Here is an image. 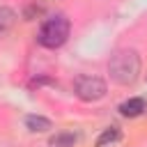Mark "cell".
<instances>
[{
    "label": "cell",
    "instance_id": "cell-6",
    "mask_svg": "<svg viewBox=\"0 0 147 147\" xmlns=\"http://www.w3.org/2000/svg\"><path fill=\"white\" fill-rule=\"evenodd\" d=\"M25 129L32 131V133H46L53 129V122L44 115H28L25 117Z\"/></svg>",
    "mask_w": 147,
    "mask_h": 147
},
{
    "label": "cell",
    "instance_id": "cell-4",
    "mask_svg": "<svg viewBox=\"0 0 147 147\" xmlns=\"http://www.w3.org/2000/svg\"><path fill=\"white\" fill-rule=\"evenodd\" d=\"M147 110V99L145 96H131L124 103H119V113L124 117H138Z\"/></svg>",
    "mask_w": 147,
    "mask_h": 147
},
{
    "label": "cell",
    "instance_id": "cell-5",
    "mask_svg": "<svg viewBox=\"0 0 147 147\" xmlns=\"http://www.w3.org/2000/svg\"><path fill=\"white\" fill-rule=\"evenodd\" d=\"M16 21H18L16 11H14L11 7H7V5H0V39H5V37L14 30Z\"/></svg>",
    "mask_w": 147,
    "mask_h": 147
},
{
    "label": "cell",
    "instance_id": "cell-1",
    "mask_svg": "<svg viewBox=\"0 0 147 147\" xmlns=\"http://www.w3.org/2000/svg\"><path fill=\"white\" fill-rule=\"evenodd\" d=\"M108 74L117 85H133L140 78V55L136 48H117L110 55Z\"/></svg>",
    "mask_w": 147,
    "mask_h": 147
},
{
    "label": "cell",
    "instance_id": "cell-3",
    "mask_svg": "<svg viewBox=\"0 0 147 147\" xmlns=\"http://www.w3.org/2000/svg\"><path fill=\"white\" fill-rule=\"evenodd\" d=\"M74 92H76V96H78L80 101L92 103V101H99V99L106 96L108 85H106V80L99 78V76H78L76 83H74Z\"/></svg>",
    "mask_w": 147,
    "mask_h": 147
},
{
    "label": "cell",
    "instance_id": "cell-8",
    "mask_svg": "<svg viewBox=\"0 0 147 147\" xmlns=\"http://www.w3.org/2000/svg\"><path fill=\"white\" fill-rule=\"evenodd\" d=\"M76 142H78V136L71 131H62L51 138V147H74Z\"/></svg>",
    "mask_w": 147,
    "mask_h": 147
},
{
    "label": "cell",
    "instance_id": "cell-7",
    "mask_svg": "<svg viewBox=\"0 0 147 147\" xmlns=\"http://www.w3.org/2000/svg\"><path fill=\"white\" fill-rule=\"evenodd\" d=\"M119 138H122V129H119V126H108V129H103V133L96 138V147H113Z\"/></svg>",
    "mask_w": 147,
    "mask_h": 147
},
{
    "label": "cell",
    "instance_id": "cell-2",
    "mask_svg": "<svg viewBox=\"0 0 147 147\" xmlns=\"http://www.w3.org/2000/svg\"><path fill=\"white\" fill-rule=\"evenodd\" d=\"M69 32H71L69 18H67L64 14H55V16H51V18L41 25V30H39V34H37V41H39L44 48H60V46L69 39Z\"/></svg>",
    "mask_w": 147,
    "mask_h": 147
}]
</instances>
